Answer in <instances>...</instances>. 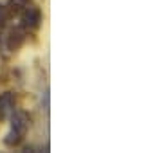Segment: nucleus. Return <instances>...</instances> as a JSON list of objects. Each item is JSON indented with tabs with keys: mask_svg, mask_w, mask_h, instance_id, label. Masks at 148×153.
Returning a JSON list of instances; mask_svg holds the SVG:
<instances>
[{
	"mask_svg": "<svg viewBox=\"0 0 148 153\" xmlns=\"http://www.w3.org/2000/svg\"><path fill=\"white\" fill-rule=\"evenodd\" d=\"M29 4V0H9V6L13 7V9H22V7H25Z\"/></svg>",
	"mask_w": 148,
	"mask_h": 153,
	"instance_id": "nucleus-5",
	"label": "nucleus"
},
{
	"mask_svg": "<svg viewBox=\"0 0 148 153\" xmlns=\"http://www.w3.org/2000/svg\"><path fill=\"white\" fill-rule=\"evenodd\" d=\"M25 40V31L22 27H13L7 34V49L9 51H18Z\"/></svg>",
	"mask_w": 148,
	"mask_h": 153,
	"instance_id": "nucleus-4",
	"label": "nucleus"
},
{
	"mask_svg": "<svg viewBox=\"0 0 148 153\" xmlns=\"http://www.w3.org/2000/svg\"><path fill=\"white\" fill-rule=\"evenodd\" d=\"M16 106V97L13 92H4L0 94V121H6Z\"/></svg>",
	"mask_w": 148,
	"mask_h": 153,
	"instance_id": "nucleus-3",
	"label": "nucleus"
},
{
	"mask_svg": "<svg viewBox=\"0 0 148 153\" xmlns=\"http://www.w3.org/2000/svg\"><path fill=\"white\" fill-rule=\"evenodd\" d=\"M9 117H11V128L6 133V137H4V144L9 146V148H15L27 135V131L31 128V117L25 112H22V110H18V112L15 110Z\"/></svg>",
	"mask_w": 148,
	"mask_h": 153,
	"instance_id": "nucleus-1",
	"label": "nucleus"
},
{
	"mask_svg": "<svg viewBox=\"0 0 148 153\" xmlns=\"http://www.w3.org/2000/svg\"><path fill=\"white\" fill-rule=\"evenodd\" d=\"M42 22V11L34 6H25V9L20 15V27L24 31H34L40 27Z\"/></svg>",
	"mask_w": 148,
	"mask_h": 153,
	"instance_id": "nucleus-2",
	"label": "nucleus"
},
{
	"mask_svg": "<svg viewBox=\"0 0 148 153\" xmlns=\"http://www.w3.org/2000/svg\"><path fill=\"white\" fill-rule=\"evenodd\" d=\"M6 20H7V7L4 4H0V27H4Z\"/></svg>",
	"mask_w": 148,
	"mask_h": 153,
	"instance_id": "nucleus-6",
	"label": "nucleus"
}]
</instances>
